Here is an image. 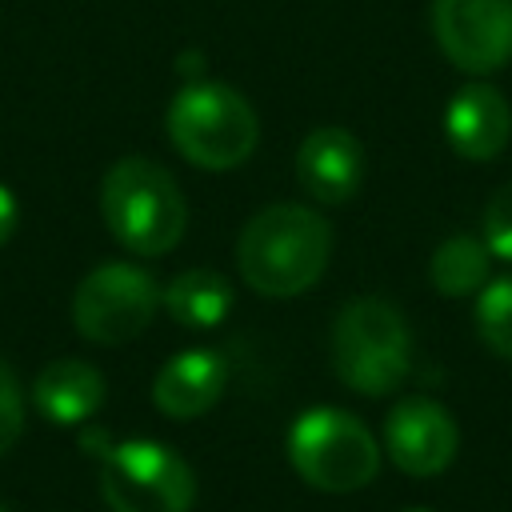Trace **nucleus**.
Returning a JSON list of instances; mask_svg holds the SVG:
<instances>
[{
	"mask_svg": "<svg viewBox=\"0 0 512 512\" xmlns=\"http://www.w3.org/2000/svg\"><path fill=\"white\" fill-rule=\"evenodd\" d=\"M328 252L332 228L320 212L300 204H268L244 224L236 264L248 288L260 296H300L324 276Z\"/></svg>",
	"mask_w": 512,
	"mask_h": 512,
	"instance_id": "f257e3e1",
	"label": "nucleus"
},
{
	"mask_svg": "<svg viewBox=\"0 0 512 512\" xmlns=\"http://www.w3.org/2000/svg\"><path fill=\"white\" fill-rule=\"evenodd\" d=\"M100 212L108 232L136 256L172 252L188 228V204L172 172L144 156H128L108 168L100 184Z\"/></svg>",
	"mask_w": 512,
	"mask_h": 512,
	"instance_id": "f03ea898",
	"label": "nucleus"
},
{
	"mask_svg": "<svg viewBox=\"0 0 512 512\" xmlns=\"http://www.w3.org/2000/svg\"><path fill=\"white\" fill-rule=\"evenodd\" d=\"M332 368L360 396H388L412 368V336L404 316L380 296H356L332 324Z\"/></svg>",
	"mask_w": 512,
	"mask_h": 512,
	"instance_id": "7ed1b4c3",
	"label": "nucleus"
},
{
	"mask_svg": "<svg viewBox=\"0 0 512 512\" xmlns=\"http://www.w3.org/2000/svg\"><path fill=\"white\" fill-rule=\"evenodd\" d=\"M168 136L188 164L224 172L252 156V148L260 140V124H256L252 104L236 88L212 84L200 76V80H188L172 96Z\"/></svg>",
	"mask_w": 512,
	"mask_h": 512,
	"instance_id": "20e7f679",
	"label": "nucleus"
},
{
	"mask_svg": "<svg viewBox=\"0 0 512 512\" xmlns=\"http://www.w3.org/2000/svg\"><path fill=\"white\" fill-rule=\"evenodd\" d=\"M288 460L320 492H356L380 468V444L340 408H312L288 432Z\"/></svg>",
	"mask_w": 512,
	"mask_h": 512,
	"instance_id": "39448f33",
	"label": "nucleus"
},
{
	"mask_svg": "<svg viewBox=\"0 0 512 512\" xmlns=\"http://www.w3.org/2000/svg\"><path fill=\"white\" fill-rule=\"evenodd\" d=\"M100 448V492L112 512H188L196 500L192 468L152 440L104 444Z\"/></svg>",
	"mask_w": 512,
	"mask_h": 512,
	"instance_id": "423d86ee",
	"label": "nucleus"
},
{
	"mask_svg": "<svg viewBox=\"0 0 512 512\" xmlns=\"http://www.w3.org/2000/svg\"><path fill=\"white\" fill-rule=\"evenodd\" d=\"M156 308H160V284L152 280V272L120 260L92 268L72 296L76 332L92 344L136 340L152 324Z\"/></svg>",
	"mask_w": 512,
	"mask_h": 512,
	"instance_id": "0eeeda50",
	"label": "nucleus"
},
{
	"mask_svg": "<svg viewBox=\"0 0 512 512\" xmlns=\"http://www.w3.org/2000/svg\"><path fill=\"white\" fill-rule=\"evenodd\" d=\"M432 32L460 72L488 76L512 60V0H432Z\"/></svg>",
	"mask_w": 512,
	"mask_h": 512,
	"instance_id": "6e6552de",
	"label": "nucleus"
},
{
	"mask_svg": "<svg viewBox=\"0 0 512 512\" xmlns=\"http://www.w3.org/2000/svg\"><path fill=\"white\" fill-rule=\"evenodd\" d=\"M384 448L392 464L408 476H440L460 448L456 420L428 396H408L392 404L384 420Z\"/></svg>",
	"mask_w": 512,
	"mask_h": 512,
	"instance_id": "1a4fd4ad",
	"label": "nucleus"
},
{
	"mask_svg": "<svg viewBox=\"0 0 512 512\" xmlns=\"http://www.w3.org/2000/svg\"><path fill=\"white\" fill-rule=\"evenodd\" d=\"M444 136L464 160H492L512 136V108L500 88L472 80L444 108Z\"/></svg>",
	"mask_w": 512,
	"mask_h": 512,
	"instance_id": "9d476101",
	"label": "nucleus"
},
{
	"mask_svg": "<svg viewBox=\"0 0 512 512\" xmlns=\"http://www.w3.org/2000/svg\"><path fill=\"white\" fill-rule=\"evenodd\" d=\"M296 180L320 204H344L364 180V148L344 128H316L296 152Z\"/></svg>",
	"mask_w": 512,
	"mask_h": 512,
	"instance_id": "9b49d317",
	"label": "nucleus"
},
{
	"mask_svg": "<svg viewBox=\"0 0 512 512\" xmlns=\"http://www.w3.org/2000/svg\"><path fill=\"white\" fill-rule=\"evenodd\" d=\"M224 380L228 368L212 348H188L172 356L152 380V404L172 420H192L220 400Z\"/></svg>",
	"mask_w": 512,
	"mask_h": 512,
	"instance_id": "f8f14e48",
	"label": "nucleus"
},
{
	"mask_svg": "<svg viewBox=\"0 0 512 512\" xmlns=\"http://www.w3.org/2000/svg\"><path fill=\"white\" fill-rule=\"evenodd\" d=\"M32 404L52 424H80L104 404V376L88 360H52L32 380Z\"/></svg>",
	"mask_w": 512,
	"mask_h": 512,
	"instance_id": "ddd939ff",
	"label": "nucleus"
},
{
	"mask_svg": "<svg viewBox=\"0 0 512 512\" xmlns=\"http://www.w3.org/2000/svg\"><path fill=\"white\" fill-rule=\"evenodd\" d=\"M160 304L184 328H216L232 308V288L212 268H188L168 280V288L160 292Z\"/></svg>",
	"mask_w": 512,
	"mask_h": 512,
	"instance_id": "4468645a",
	"label": "nucleus"
},
{
	"mask_svg": "<svg viewBox=\"0 0 512 512\" xmlns=\"http://www.w3.org/2000/svg\"><path fill=\"white\" fill-rule=\"evenodd\" d=\"M488 268H492V252L484 240L476 236H448L428 264V276L436 284V292L444 296H468L476 288L488 284Z\"/></svg>",
	"mask_w": 512,
	"mask_h": 512,
	"instance_id": "2eb2a0df",
	"label": "nucleus"
},
{
	"mask_svg": "<svg viewBox=\"0 0 512 512\" xmlns=\"http://www.w3.org/2000/svg\"><path fill=\"white\" fill-rule=\"evenodd\" d=\"M476 332L500 360H512V276L484 284L476 300Z\"/></svg>",
	"mask_w": 512,
	"mask_h": 512,
	"instance_id": "dca6fc26",
	"label": "nucleus"
},
{
	"mask_svg": "<svg viewBox=\"0 0 512 512\" xmlns=\"http://www.w3.org/2000/svg\"><path fill=\"white\" fill-rule=\"evenodd\" d=\"M484 244L492 256L512 260V180L500 184L484 208Z\"/></svg>",
	"mask_w": 512,
	"mask_h": 512,
	"instance_id": "f3484780",
	"label": "nucleus"
},
{
	"mask_svg": "<svg viewBox=\"0 0 512 512\" xmlns=\"http://www.w3.org/2000/svg\"><path fill=\"white\" fill-rule=\"evenodd\" d=\"M20 428H24V396H20V384L8 368V360L0 356V456L16 444Z\"/></svg>",
	"mask_w": 512,
	"mask_h": 512,
	"instance_id": "a211bd4d",
	"label": "nucleus"
},
{
	"mask_svg": "<svg viewBox=\"0 0 512 512\" xmlns=\"http://www.w3.org/2000/svg\"><path fill=\"white\" fill-rule=\"evenodd\" d=\"M12 232H16V200H12V192L0 184V244H8Z\"/></svg>",
	"mask_w": 512,
	"mask_h": 512,
	"instance_id": "6ab92c4d",
	"label": "nucleus"
},
{
	"mask_svg": "<svg viewBox=\"0 0 512 512\" xmlns=\"http://www.w3.org/2000/svg\"><path fill=\"white\" fill-rule=\"evenodd\" d=\"M412 512H424V508H412Z\"/></svg>",
	"mask_w": 512,
	"mask_h": 512,
	"instance_id": "aec40b11",
	"label": "nucleus"
},
{
	"mask_svg": "<svg viewBox=\"0 0 512 512\" xmlns=\"http://www.w3.org/2000/svg\"><path fill=\"white\" fill-rule=\"evenodd\" d=\"M0 512H4V508H0Z\"/></svg>",
	"mask_w": 512,
	"mask_h": 512,
	"instance_id": "412c9836",
	"label": "nucleus"
}]
</instances>
